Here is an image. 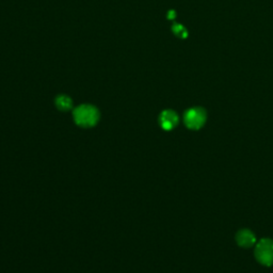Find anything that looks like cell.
<instances>
[{
	"label": "cell",
	"mask_w": 273,
	"mask_h": 273,
	"mask_svg": "<svg viewBox=\"0 0 273 273\" xmlns=\"http://www.w3.org/2000/svg\"><path fill=\"white\" fill-rule=\"evenodd\" d=\"M73 118L78 126L90 128L98 123L99 112L92 105H81L74 110Z\"/></svg>",
	"instance_id": "obj_1"
},
{
	"label": "cell",
	"mask_w": 273,
	"mask_h": 273,
	"mask_svg": "<svg viewBox=\"0 0 273 273\" xmlns=\"http://www.w3.org/2000/svg\"><path fill=\"white\" fill-rule=\"evenodd\" d=\"M255 258L262 266H273V240L270 238H263L256 243Z\"/></svg>",
	"instance_id": "obj_2"
},
{
	"label": "cell",
	"mask_w": 273,
	"mask_h": 273,
	"mask_svg": "<svg viewBox=\"0 0 273 273\" xmlns=\"http://www.w3.org/2000/svg\"><path fill=\"white\" fill-rule=\"evenodd\" d=\"M207 120V113L202 107H193L188 109L184 114L185 125L192 130H197L204 126Z\"/></svg>",
	"instance_id": "obj_3"
},
{
	"label": "cell",
	"mask_w": 273,
	"mask_h": 273,
	"mask_svg": "<svg viewBox=\"0 0 273 273\" xmlns=\"http://www.w3.org/2000/svg\"><path fill=\"white\" fill-rule=\"evenodd\" d=\"M178 122H179L178 115L175 111L173 110H164L161 112L159 117V123H160L161 128L167 131L175 128L177 126Z\"/></svg>",
	"instance_id": "obj_4"
},
{
	"label": "cell",
	"mask_w": 273,
	"mask_h": 273,
	"mask_svg": "<svg viewBox=\"0 0 273 273\" xmlns=\"http://www.w3.org/2000/svg\"><path fill=\"white\" fill-rule=\"evenodd\" d=\"M236 242L241 247H251L256 243V236L252 230L243 228L236 234Z\"/></svg>",
	"instance_id": "obj_5"
},
{
	"label": "cell",
	"mask_w": 273,
	"mask_h": 273,
	"mask_svg": "<svg viewBox=\"0 0 273 273\" xmlns=\"http://www.w3.org/2000/svg\"><path fill=\"white\" fill-rule=\"evenodd\" d=\"M56 106L61 111H69L73 108V101L68 95H59L56 98Z\"/></svg>",
	"instance_id": "obj_6"
},
{
	"label": "cell",
	"mask_w": 273,
	"mask_h": 273,
	"mask_svg": "<svg viewBox=\"0 0 273 273\" xmlns=\"http://www.w3.org/2000/svg\"><path fill=\"white\" fill-rule=\"evenodd\" d=\"M172 29H173V32H174L176 36H178L180 38L187 37V31L185 30V28L183 26H181V25H174Z\"/></svg>",
	"instance_id": "obj_7"
},
{
	"label": "cell",
	"mask_w": 273,
	"mask_h": 273,
	"mask_svg": "<svg viewBox=\"0 0 273 273\" xmlns=\"http://www.w3.org/2000/svg\"><path fill=\"white\" fill-rule=\"evenodd\" d=\"M174 14H175V13H174V11H171V12L169 13V19H170V20L174 19V18H173V16H174Z\"/></svg>",
	"instance_id": "obj_8"
}]
</instances>
